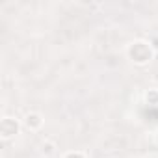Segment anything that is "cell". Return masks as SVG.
Listing matches in <instances>:
<instances>
[{
    "mask_svg": "<svg viewBox=\"0 0 158 158\" xmlns=\"http://www.w3.org/2000/svg\"><path fill=\"white\" fill-rule=\"evenodd\" d=\"M128 56H130L132 61H136V63H147V61L151 60L152 52H151L149 45L138 41V43H132V47L128 48Z\"/></svg>",
    "mask_w": 158,
    "mask_h": 158,
    "instance_id": "cell-1",
    "label": "cell"
},
{
    "mask_svg": "<svg viewBox=\"0 0 158 158\" xmlns=\"http://www.w3.org/2000/svg\"><path fill=\"white\" fill-rule=\"evenodd\" d=\"M24 125L30 128V130H39L41 127H43V117L39 115V114H28L26 115V119H24Z\"/></svg>",
    "mask_w": 158,
    "mask_h": 158,
    "instance_id": "cell-2",
    "label": "cell"
},
{
    "mask_svg": "<svg viewBox=\"0 0 158 158\" xmlns=\"http://www.w3.org/2000/svg\"><path fill=\"white\" fill-rule=\"evenodd\" d=\"M17 123L15 121H11V117H4L2 119V136L4 138H10V136H13V134H17Z\"/></svg>",
    "mask_w": 158,
    "mask_h": 158,
    "instance_id": "cell-3",
    "label": "cell"
},
{
    "mask_svg": "<svg viewBox=\"0 0 158 158\" xmlns=\"http://www.w3.org/2000/svg\"><path fill=\"white\" fill-rule=\"evenodd\" d=\"M41 147H43V152H47V154H50L54 151V143H43Z\"/></svg>",
    "mask_w": 158,
    "mask_h": 158,
    "instance_id": "cell-4",
    "label": "cell"
},
{
    "mask_svg": "<svg viewBox=\"0 0 158 158\" xmlns=\"http://www.w3.org/2000/svg\"><path fill=\"white\" fill-rule=\"evenodd\" d=\"M65 158H84V156H82V152H69Z\"/></svg>",
    "mask_w": 158,
    "mask_h": 158,
    "instance_id": "cell-5",
    "label": "cell"
}]
</instances>
